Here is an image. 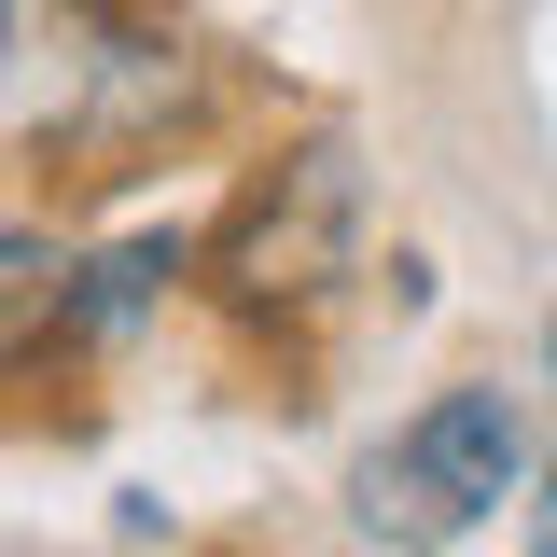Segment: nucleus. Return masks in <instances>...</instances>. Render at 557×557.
Returning <instances> with one entry per match:
<instances>
[{
    "instance_id": "obj_2",
    "label": "nucleus",
    "mask_w": 557,
    "mask_h": 557,
    "mask_svg": "<svg viewBox=\"0 0 557 557\" xmlns=\"http://www.w3.org/2000/svg\"><path fill=\"white\" fill-rule=\"evenodd\" d=\"M168 265H182L168 237H126L112 265L84 278V307H70V321H84V335H112V321H139V307H153V278H168Z\"/></svg>"
},
{
    "instance_id": "obj_1",
    "label": "nucleus",
    "mask_w": 557,
    "mask_h": 557,
    "mask_svg": "<svg viewBox=\"0 0 557 557\" xmlns=\"http://www.w3.org/2000/svg\"><path fill=\"white\" fill-rule=\"evenodd\" d=\"M502 487H516V405H502V391H432L418 432L362 474V530H391V516H405V544H418V530L487 516Z\"/></svg>"
},
{
    "instance_id": "obj_5",
    "label": "nucleus",
    "mask_w": 557,
    "mask_h": 557,
    "mask_svg": "<svg viewBox=\"0 0 557 557\" xmlns=\"http://www.w3.org/2000/svg\"><path fill=\"white\" fill-rule=\"evenodd\" d=\"M544 362H557V321H544Z\"/></svg>"
},
{
    "instance_id": "obj_3",
    "label": "nucleus",
    "mask_w": 557,
    "mask_h": 557,
    "mask_svg": "<svg viewBox=\"0 0 557 557\" xmlns=\"http://www.w3.org/2000/svg\"><path fill=\"white\" fill-rule=\"evenodd\" d=\"M28 293H42V251H28V237H0V335L28 321Z\"/></svg>"
},
{
    "instance_id": "obj_4",
    "label": "nucleus",
    "mask_w": 557,
    "mask_h": 557,
    "mask_svg": "<svg viewBox=\"0 0 557 557\" xmlns=\"http://www.w3.org/2000/svg\"><path fill=\"white\" fill-rule=\"evenodd\" d=\"M544 544H557V474H544Z\"/></svg>"
}]
</instances>
